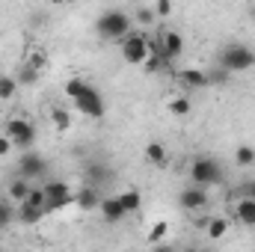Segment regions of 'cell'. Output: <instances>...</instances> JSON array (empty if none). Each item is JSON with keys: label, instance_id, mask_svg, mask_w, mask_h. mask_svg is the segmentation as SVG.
Listing matches in <instances>:
<instances>
[{"label": "cell", "instance_id": "f1b7e54d", "mask_svg": "<svg viewBox=\"0 0 255 252\" xmlns=\"http://www.w3.org/2000/svg\"><path fill=\"white\" fill-rule=\"evenodd\" d=\"M169 110H172L175 116H187V113H190V101H187V98H172V101H169Z\"/></svg>", "mask_w": 255, "mask_h": 252}, {"label": "cell", "instance_id": "d590c367", "mask_svg": "<svg viewBox=\"0 0 255 252\" xmlns=\"http://www.w3.org/2000/svg\"><path fill=\"white\" fill-rule=\"evenodd\" d=\"M51 3H65V0H51Z\"/></svg>", "mask_w": 255, "mask_h": 252}, {"label": "cell", "instance_id": "ffe728a7", "mask_svg": "<svg viewBox=\"0 0 255 252\" xmlns=\"http://www.w3.org/2000/svg\"><path fill=\"white\" fill-rule=\"evenodd\" d=\"M15 217H18V211L12 205V199H0V229H9Z\"/></svg>", "mask_w": 255, "mask_h": 252}, {"label": "cell", "instance_id": "8d00e7d4", "mask_svg": "<svg viewBox=\"0 0 255 252\" xmlns=\"http://www.w3.org/2000/svg\"><path fill=\"white\" fill-rule=\"evenodd\" d=\"M253 21H255V6H253Z\"/></svg>", "mask_w": 255, "mask_h": 252}, {"label": "cell", "instance_id": "e575fe53", "mask_svg": "<svg viewBox=\"0 0 255 252\" xmlns=\"http://www.w3.org/2000/svg\"><path fill=\"white\" fill-rule=\"evenodd\" d=\"M154 12H157V15H169V12H172V0H157Z\"/></svg>", "mask_w": 255, "mask_h": 252}, {"label": "cell", "instance_id": "4316f807", "mask_svg": "<svg viewBox=\"0 0 255 252\" xmlns=\"http://www.w3.org/2000/svg\"><path fill=\"white\" fill-rule=\"evenodd\" d=\"M86 86H89L86 80H80V77H71V80L65 83V95H68V98H74V95H80Z\"/></svg>", "mask_w": 255, "mask_h": 252}, {"label": "cell", "instance_id": "5bb4252c", "mask_svg": "<svg viewBox=\"0 0 255 252\" xmlns=\"http://www.w3.org/2000/svg\"><path fill=\"white\" fill-rule=\"evenodd\" d=\"M178 80H181L184 86H190V89H208V86H211L208 71H199V68H184V71H178Z\"/></svg>", "mask_w": 255, "mask_h": 252}, {"label": "cell", "instance_id": "d6a6232c", "mask_svg": "<svg viewBox=\"0 0 255 252\" xmlns=\"http://www.w3.org/2000/svg\"><path fill=\"white\" fill-rule=\"evenodd\" d=\"M12 148H15V142L9 139V133H0V157H6Z\"/></svg>", "mask_w": 255, "mask_h": 252}, {"label": "cell", "instance_id": "2e32d148", "mask_svg": "<svg viewBox=\"0 0 255 252\" xmlns=\"http://www.w3.org/2000/svg\"><path fill=\"white\" fill-rule=\"evenodd\" d=\"M42 217H45L42 208H33V205H27V202H18V220H21L24 226H33V223H39Z\"/></svg>", "mask_w": 255, "mask_h": 252}, {"label": "cell", "instance_id": "f546056e", "mask_svg": "<svg viewBox=\"0 0 255 252\" xmlns=\"http://www.w3.org/2000/svg\"><path fill=\"white\" fill-rule=\"evenodd\" d=\"M24 65H33L36 71H39V68H45V54H39V51L27 54V60H24Z\"/></svg>", "mask_w": 255, "mask_h": 252}, {"label": "cell", "instance_id": "7a4b0ae2", "mask_svg": "<svg viewBox=\"0 0 255 252\" xmlns=\"http://www.w3.org/2000/svg\"><path fill=\"white\" fill-rule=\"evenodd\" d=\"M95 30H98V36H101V39L119 42L128 30H130V15L122 12V9H110V12H104V15L98 18Z\"/></svg>", "mask_w": 255, "mask_h": 252}, {"label": "cell", "instance_id": "52a82bcc", "mask_svg": "<svg viewBox=\"0 0 255 252\" xmlns=\"http://www.w3.org/2000/svg\"><path fill=\"white\" fill-rule=\"evenodd\" d=\"M6 133H9V139H12L18 148H24V151L36 142V127H33V122H27V119H21V116L6 119Z\"/></svg>", "mask_w": 255, "mask_h": 252}, {"label": "cell", "instance_id": "44dd1931", "mask_svg": "<svg viewBox=\"0 0 255 252\" xmlns=\"http://www.w3.org/2000/svg\"><path fill=\"white\" fill-rule=\"evenodd\" d=\"M229 226H232V223H229L226 217H214V220H208V238H214V241L223 238V235L229 232Z\"/></svg>", "mask_w": 255, "mask_h": 252}, {"label": "cell", "instance_id": "8fae6325", "mask_svg": "<svg viewBox=\"0 0 255 252\" xmlns=\"http://www.w3.org/2000/svg\"><path fill=\"white\" fill-rule=\"evenodd\" d=\"M74 205L80 208V211H95L98 205H101V193L95 184H83L80 190H74Z\"/></svg>", "mask_w": 255, "mask_h": 252}, {"label": "cell", "instance_id": "8992f818", "mask_svg": "<svg viewBox=\"0 0 255 252\" xmlns=\"http://www.w3.org/2000/svg\"><path fill=\"white\" fill-rule=\"evenodd\" d=\"M74 205V193L65 181H48L45 184V211H63Z\"/></svg>", "mask_w": 255, "mask_h": 252}, {"label": "cell", "instance_id": "277c9868", "mask_svg": "<svg viewBox=\"0 0 255 252\" xmlns=\"http://www.w3.org/2000/svg\"><path fill=\"white\" fill-rule=\"evenodd\" d=\"M190 178L199 187H214V184L223 181V166L214 157H196L190 166Z\"/></svg>", "mask_w": 255, "mask_h": 252}, {"label": "cell", "instance_id": "ba28073f", "mask_svg": "<svg viewBox=\"0 0 255 252\" xmlns=\"http://www.w3.org/2000/svg\"><path fill=\"white\" fill-rule=\"evenodd\" d=\"M18 172H21V178H27V181H42V178L48 175V160H45L42 154H36V151H27V154L18 160Z\"/></svg>", "mask_w": 255, "mask_h": 252}, {"label": "cell", "instance_id": "4dcf8cb0", "mask_svg": "<svg viewBox=\"0 0 255 252\" xmlns=\"http://www.w3.org/2000/svg\"><path fill=\"white\" fill-rule=\"evenodd\" d=\"M36 77H39V71H36L33 65H24V68H21V77H18V83H33Z\"/></svg>", "mask_w": 255, "mask_h": 252}, {"label": "cell", "instance_id": "e0dca14e", "mask_svg": "<svg viewBox=\"0 0 255 252\" xmlns=\"http://www.w3.org/2000/svg\"><path fill=\"white\" fill-rule=\"evenodd\" d=\"M119 202H122V208H125L128 214H133V211H139V205H142V196H139V190L128 187L122 196H119Z\"/></svg>", "mask_w": 255, "mask_h": 252}, {"label": "cell", "instance_id": "7402d4cb", "mask_svg": "<svg viewBox=\"0 0 255 252\" xmlns=\"http://www.w3.org/2000/svg\"><path fill=\"white\" fill-rule=\"evenodd\" d=\"M235 163H238V166H253L255 163V148L253 145H238V151H235Z\"/></svg>", "mask_w": 255, "mask_h": 252}, {"label": "cell", "instance_id": "1f68e13d", "mask_svg": "<svg viewBox=\"0 0 255 252\" xmlns=\"http://www.w3.org/2000/svg\"><path fill=\"white\" fill-rule=\"evenodd\" d=\"M226 77H229V71H226L223 65H220L217 71H208V80H211V86H214V83H226Z\"/></svg>", "mask_w": 255, "mask_h": 252}, {"label": "cell", "instance_id": "9a60e30c", "mask_svg": "<svg viewBox=\"0 0 255 252\" xmlns=\"http://www.w3.org/2000/svg\"><path fill=\"white\" fill-rule=\"evenodd\" d=\"M110 178H113V169L110 166H104V163H89L86 166V181L89 184L101 187V184H110Z\"/></svg>", "mask_w": 255, "mask_h": 252}, {"label": "cell", "instance_id": "d4e9b609", "mask_svg": "<svg viewBox=\"0 0 255 252\" xmlns=\"http://www.w3.org/2000/svg\"><path fill=\"white\" fill-rule=\"evenodd\" d=\"M15 89H18V80L15 77H0V98L3 101H9L15 95Z\"/></svg>", "mask_w": 255, "mask_h": 252}, {"label": "cell", "instance_id": "4fadbf2b", "mask_svg": "<svg viewBox=\"0 0 255 252\" xmlns=\"http://www.w3.org/2000/svg\"><path fill=\"white\" fill-rule=\"evenodd\" d=\"M235 220H238L241 226H247V229H255V199H247V196L238 199V205H235Z\"/></svg>", "mask_w": 255, "mask_h": 252}, {"label": "cell", "instance_id": "83f0119b", "mask_svg": "<svg viewBox=\"0 0 255 252\" xmlns=\"http://www.w3.org/2000/svg\"><path fill=\"white\" fill-rule=\"evenodd\" d=\"M166 232H169V226L160 220V223H154V226H151V232H148V241H151V244H160V241L166 238Z\"/></svg>", "mask_w": 255, "mask_h": 252}, {"label": "cell", "instance_id": "30bf717a", "mask_svg": "<svg viewBox=\"0 0 255 252\" xmlns=\"http://www.w3.org/2000/svg\"><path fill=\"white\" fill-rule=\"evenodd\" d=\"M178 205L184 211H202V208H208V187H199V184L184 187L181 196H178Z\"/></svg>", "mask_w": 255, "mask_h": 252}, {"label": "cell", "instance_id": "5b68a950", "mask_svg": "<svg viewBox=\"0 0 255 252\" xmlns=\"http://www.w3.org/2000/svg\"><path fill=\"white\" fill-rule=\"evenodd\" d=\"M71 101H74V107H77L83 116H89V119H101L104 110H107V107H104V98H101V92H98L95 86H86V89H83L80 95H74Z\"/></svg>", "mask_w": 255, "mask_h": 252}, {"label": "cell", "instance_id": "603a6c76", "mask_svg": "<svg viewBox=\"0 0 255 252\" xmlns=\"http://www.w3.org/2000/svg\"><path fill=\"white\" fill-rule=\"evenodd\" d=\"M51 122H54V127L63 133V130H68L71 127V116H68V110H63V107H57L54 113H51Z\"/></svg>", "mask_w": 255, "mask_h": 252}, {"label": "cell", "instance_id": "836d02e7", "mask_svg": "<svg viewBox=\"0 0 255 252\" xmlns=\"http://www.w3.org/2000/svg\"><path fill=\"white\" fill-rule=\"evenodd\" d=\"M238 196H247V199H255V181H244L238 187Z\"/></svg>", "mask_w": 255, "mask_h": 252}, {"label": "cell", "instance_id": "d6986e66", "mask_svg": "<svg viewBox=\"0 0 255 252\" xmlns=\"http://www.w3.org/2000/svg\"><path fill=\"white\" fill-rule=\"evenodd\" d=\"M30 187H33V181H27V178L12 181V184H9V199H12V202H24L27 193H30Z\"/></svg>", "mask_w": 255, "mask_h": 252}, {"label": "cell", "instance_id": "9c48e42d", "mask_svg": "<svg viewBox=\"0 0 255 252\" xmlns=\"http://www.w3.org/2000/svg\"><path fill=\"white\" fill-rule=\"evenodd\" d=\"M157 42H160V51H163V57L169 60V65L181 60V54H184V39H181V33L163 30V33L157 36Z\"/></svg>", "mask_w": 255, "mask_h": 252}, {"label": "cell", "instance_id": "cb8c5ba5", "mask_svg": "<svg viewBox=\"0 0 255 252\" xmlns=\"http://www.w3.org/2000/svg\"><path fill=\"white\" fill-rule=\"evenodd\" d=\"M24 202L33 205V208H42V211H45V187H30V193H27ZM45 214H48V211H45Z\"/></svg>", "mask_w": 255, "mask_h": 252}, {"label": "cell", "instance_id": "6da1fadb", "mask_svg": "<svg viewBox=\"0 0 255 252\" xmlns=\"http://www.w3.org/2000/svg\"><path fill=\"white\" fill-rule=\"evenodd\" d=\"M220 65L232 74V71H247L255 65V51L244 42H229L223 51H220Z\"/></svg>", "mask_w": 255, "mask_h": 252}, {"label": "cell", "instance_id": "ac0fdd59", "mask_svg": "<svg viewBox=\"0 0 255 252\" xmlns=\"http://www.w3.org/2000/svg\"><path fill=\"white\" fill-rule=\"evenodd\" d=\"M145 160L154 163V166H163V163H166V148H163L160 142H148V145H145Z\"/></svg>", "mask_w": 255, "mask_h": 252}, {"label": "cell", "instance_id": "3957f363", "mask_svg": "<svg viewBox=\"0 0 255 252\" xmlns=\"http://www.w3.org/2000/svg\"><path fill=\"white\" fill-rule=\"evenodd\" d=\"M122 45V57L130 65H142L148 57V33H139V30H128L125 36L119 39Z\"/></svg>", "mask_w": 255, "mask_h": 252}, {"label": "cell", "instance_id": "7c38bea8", "mask_svg": "<svg viewBox=\"0 0 255 252\" xmlns=\"http://www.w3.org/2000/svg\"><path fill=\"white\" fill-rule=\"evenodd\" d=\"M98 208H101V214H104V220H107V223H119V220H125V217H128V211L122 208L119 196H104Z\"/></svg>", "mask_w": 255, "mask_h": 252}, {"label": "cell", "instance_id": "484cf974", "mask_svg": "<svg viewBox=\"0 0 255 252\" xmlns=\"http://www.w3.org/2000/svg\"><path fill=\"white\" fill-rule=\"evenodd\" d=\"M154 18H157V12H154V9H148V6L136 9V24H142V27H151V24H154Z\"/></svg>", "mask_w": 255, "mask_h": 252}]
</instances>
